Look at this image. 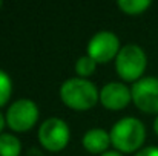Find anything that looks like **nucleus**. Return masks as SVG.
<instances>
[{"label": "nucleus", "mask_w": 158, "mask_h": 156, "mask_svg": "<svg viewBox=\"0 0 158 156\" xmlns=\"http://www.w3.org/2000/svg\"><path fill=\"white\" fill-rule=\"evenodd\" d=\"M154 129H155V133L158 135V118L155 119V122H154Z\"/></svg>", "instance_id": "f3484780"}, {"label": "nucleus", "mask_w": 158, "mask_h": 156, "mask_svg": "<svg viewBox=\"0 0 158 156\" xmlns=\"http://www.w3.org/2000/svg\"><path fill=\"white\" fill-rule=\"evenodd\" d=\"M110 144V135L103 129L88 130L83 136V147L91 153H103Z\"/></svg>", "instance_id": "1a4fd4ad"}, {"label": "nucleus", "mask_w": 158, "mask_h": 156, "mask_svg": "<svg viewBox=\"0 0 158 156\" xmlns=\"http://www.w3.org/2000/svg\"><path fill=\"white\" fill-rule=\"evenodd\" d=\"M135 156H158V147H146V149H141Z\"/></svg>", "instance_id": "4468645a"}, {"label": "nucleus", "mask_w": 158, "mask_h": 156, "mask_svg": "<svg viewBox=\"0 0 158 156\" xmlns=\"http://www.w3.org/2000/svg\"><path fill=\"white\" fill-rule=\"evenodd\" d=\"M40 144L51 152L63 150L69 142V127L60 118H48L39 129Z\"/></svg>", "instance_id": "20e7f679"}, {"label": "nucleus", "mask_w": 158, "mask_h": 156, "mask_svg": "<svg viewBox=\"0 0 158 156\" xmlns=\"http://www.w3.org/2000/svg\"><path fill=\"white\" fill-rule=\"evenodd\" d=\"M110 142L114 147L124 153H132L141 147L146 138V129L137 118H121L110 129Z\"/></svg>", "instance_id": "f03ea898"}, {"label": "nucleus", "mask_w": 158, "mask_h": 156, "mask_svg": "<svg viewBox=\"0 0 158 156\" xmlns=\"http://www.w3.org/2000/svg\"><path fill=\"white\" fill-rule=\"evenodd\" d=\"M39 119V107L37 104L28 98L17 100L6 112V122L15 132H26Z\"/></svg>", "instance_id": "39448f33"}, {"label": "nucleus", "mask_w": 158, "mask_h": 156, "mask_svg": "<svg viewBox=\"0 0 158 156\" xmlns=\"http://www.w3.org/2000/svg\"><path fill=\"white\" fill-rule=\"evenodd\" d=\"M102 156H121L118 152H106V153H103Z\"/></svg>", "instance_id": "dca6fc26"}, {"label": "nucleus", "mask_w": 158, "mask_h": 156, "mask_svg": "<svg viewBox=\"0 0 158 156\" xmlns=\"http://www.w3.org/2000/svg\"><path fill=\"white\" fill-rule=\"evenodd\" d=\"M146 54L137 45L123 46L117 55V74L124 81L138 80L146 69Z\"/></svg>", "instance_id": "7ed1b4c3"}, {"label": "nucleus", "mask_w": 158, "mask_h": 156, "mask_svg": "<svg viewBox=\"0 0 158 156\" xmlns=\"http://www.w3.org/2000/svg\"><path fill=\"white\" fill-rule=\"evenodd\" d=\"M132 100L131 90L123 83H107L100 92V101L109 110H121Z\"/></svg>", "instance_id": "6e6552de"}, {"label": "nucleus", "mask_w": 158, "mask_h": 156, "mask_svg": "<svg viewBox=\"0 0 158 156\" xmlns=\"http://www.w3.org/2000/svg\"><path fill=\"white\" fill-rule=\"evenodd\" d=\"M151 6V0H120L118 2V8L131 15H137L144 12L148 8Z\"/></svg>", "instance_id": "9b49d317"}, {"label": "nucleus", "mask_w": 158, "mask_h": 156, "mask_svg": "<svg viewBox=\"0 0 158 156\" xmlns=\"http://www.w3.org/2000/svg\"><path fill=\"white\" fill-rule=\"evenodd\" d=\"M60 98L74 110H88L100 100V94L94 83L86 78H71L60 87Z\"/></svg>", "instance_id": "f257e3e1"}, {"label": "nucleus", "mask_w": 158, "mask_h": 156, "mask_svg": "<svg viewBox=\"0 0 158 156\" xmlns=\"http://www.w3.org/2000/svg\"><path fill=\"white\" fill-rule=\"evenodd\" d=\"M120 52L118 37L109 31L97 32L88 43V55L95 63H107Z\"/></svg>", "instance_id": "0eeeda50"}, {"label": "nucleus", "mask_w": 158, "mask_h": 156, "mask_svg": "<svg viewBox=\"0 0 158 156\" xmlns=\"http://www.w3.org/2000/svg\"><path fill=\"white\" fill-rule=\"evenodd\" d=\"M22 152L20 139L11 133L0 135V156H19Z\"/></svg>", "instance_id": "9d476101"}, {"label": "nucleus", "mask_w": 158, "mask_h": 156, "mask_svg": "<svg viewBox=\"0 0 158 156\" xmlns=\"http://www.w3.org/2000/svg\"><path fill=\"white\" fill-rule=\"evenodd\" d=\"M95 66H97V63L89 55H85V57H80L77 60V63H75V72L81 78H85V77H89V75L94 74Z\"/></svg>", "instance_id": "f8f14e48"}, {"label": "nucleus", "mask_w": 158, "mask_h": 156, "mask_svg": "<svg viewBox=\"0 0 158 156\" xmlns=\"http://www.w3.org/2000/svg\"><path fill=\"white\" fill-rule=\"evenodd\" d=\"M132 101L146 113H158V78L146 77L138 80L132 89Z\"/></svg>", "instance_id": "423d86ee"}, {"label": "nucleus", "mask_w": 158, "mask_h": 156, "mask_svg": "<svg viewBox=\"0 0 158 156\" xmlns=\"http://www.w3.org/2000/svg\"><path fill=\"white\" fill-rule=\"evenodd\" d=\"M2 5H3V3H2V2H0V8H2Z\"/></svg>", "instance_id": "a211bd4d"}, {"label": "nucleus", "mask_w": 158, "mask_h": 156, "mask_svg": "<svg viewBox=\"0 0 158 156\" xmlns=\"http://www.w3.org/2000/svg\"><path fill=\"white\" fill-rule=\"evenodd\" d=\"M12 92V83L6 72L0 70V107L8 103Z\"/></svg>", "instance_id": "ddd939ff"}, {"label": "nucleus", "mask_w": 158, "mask_h": 156, "mask_svg": "<svg viewBox=\"0 0 158 156\" xmlns=\"http://www.w3.org/2000/svg\"><path fill=\"white\" fill-rule=\"evenodd\" d=\"M5 119H3V115L0 113V135H2V130H3V127H5Z\"/></svg>", "instance_id": "2eb2a0df"}]
</instances>
